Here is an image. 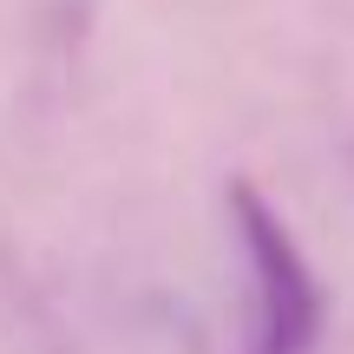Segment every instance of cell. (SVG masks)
Instances as JSON below:
<instances>
[{"instance_id":"obj_1","label":"cell","mask_w":354,"mask_h":354,"mask_svg":"<svg viewBox=\"0 0 354 354\" xmlns=\"http://www.w3.org/2000/svg\"><path fill=\"white\" fill-rule=\"evenodd\" d=\"M223 216L243 256V289H250L236 354H315L322 328H328V295H322L295 230L250 177L223 184Z\"/></svg>"}]
</instances>
